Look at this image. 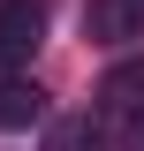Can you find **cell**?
<instances>
[{
    "label": "cell",
    "mask_w": 144,
    "mask_h": 151,
    "mask_svg": "<svg viewBox=\"0 0 144 151\" xmlns=\"http://www.w3.org/2000/svg\"><path fill=\"white\" fill-rule=\"evenodd\" d=\"M99 98H106V121H121V136H129V121L144 113V68H114Z\"/></svg>",
    "instance_id": "3"
},
{
    "label": "cell",
    "mask_w": 144,
    "mask_h": 151,
    "mask_svg": "<svg viewBox=\"0 0 144 151\" xmlns=\"http://www.w3.org/2000/svg\"><path fill=\"white\" fill-rule=\"evenodd\" d=\"M129 151H144V113H137V121H129Z\"/></svg>",
    "instance_id": "6"
},
{
    "label": "cell",
    "mask_w": 144,
    "mask_h": 151,
    "mask_svg": "<svg viewBox=\"0 0 144 151\" xmlns=\"http://www.w3.org/2000/svg\"><path fill=\"white\" fill-rule=\"evenodd\" d=\"M23 121H46V91L38 83H0V129H23Z\"/></svg>",
    "instance_id": "5"
},
{
    "label": "cell",
    "mask_w": 144,
    "mask_h": 151,
    "mask_svg": "<svg viewBox=\"0 0 144 151\" xmlns=\"http://www.w3.org/2000/svg\"><path fill=\"white\" fill-rule=\"evenodd\" d=\"M84 30L99 45H129L144 38V0H84Z\"/></svg>",
    "instance_id": "2"
},
{
    "label": "cell",
    "mask_w": 144,
    "mask_h": 151,
    "mask_svg": "<svg viewBox=\"0 0 144 151\" xmlns=\"http://www.w3.org/2000/svg\"><path fill=\"white\" fill-rule=\"evenodd\" d=\"M38 38H46V8L38 0H0V76L23 68L38 53Z\"/></svg>",
    "instance_id": "1"
},
{
    "label": "cell",
    "mask_w": 144,
    "mask_h": 151,
    "mask_svg": "<svg viewBox=\"0 0 144 151\" xmlns=\"http://www.w3.org/2000/svg\"><path fill=\"white\" fill-rule=\"evenodd\" d=\"M46 151H106V121H91V113H61L53 129H46Z\"/></svg>",
    "instance_id": "4"
}]
</instances>
